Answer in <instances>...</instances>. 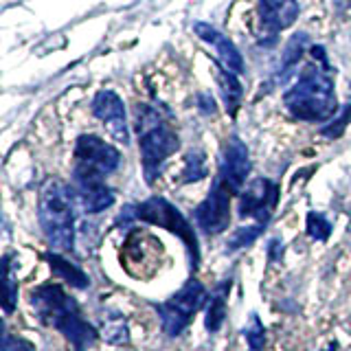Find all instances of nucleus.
<instances>
[{
	"label": "nucleus",
	"mask_w": 351,
	"mask_h": 351,
	"mask_svg": "<svg viewBox=\"0 0 351 351\" xmlns=\"http://www.w3.org/2000/svg\"><path fill=\"white\" fill-rule=\"evenodd\" d=\"M193 31L202 42L215 47L219 64L226 66V69L235 75L244 73V60H241V53L237 51L235 44L224 36V33H219L215 27L208 25V22H193Z\"/></svg>",
	"instance_id": "14"
},
{
	"label": "nucleus",
	"mask_w": 351,
	"mask_h": 351,
	"mask_svg": "<svg viewBox=\"0 0 351 351\" xmlns=\"http://www.w3.org/2000/svg\"><path fill=\"white\" fill-rule=\"evenodd\" d=\"M283 104L292 117L310 121V123H325V121L334 119L338 112V104L332 66L316 62L305 66L296 84L285 90Z\"/></svg>",
	"instance_id": "2"
},
{
	"label": "nucleus",
	"mask_w": 351,
	"mask_h": 351,
	"mask_svg": "<svg viewBox=\"0 0 351 351\" xmlns=\"http://www.w3.org/2000/svg\"><path fill=\"white\" fill-rule=\"evenodd\" d=\"M305 44H307V33H294V36L290 38V42L285 44L279 69H277V73H274V82L283 84L285 80H288V75L296 69V64H299V60H301V55L305 51Z\"/></svg>",
	"instance_id": "18"
},
{
	"label": "nucleus",
	"mask_w": 351,
	"mask_h": 351,
	"mask_svg": "<svg viewBox=\"0 0 351 351\" xmlns=\"http://www.w3.org/2000/svg\"><path fill=\"white\" fill-rule=\"evenodd\" d=\"M104 334L106 340L112 345H125L130 340V332H128V323L125 318L119 312H110L108 316H104Z\"/></svg>",
	"instance_id": "21"
},
{
	"label": "nucleus",
	"mask_w": 351,
	"mask_h": 351,
	"mask_svg": "<svg viewBox=\"0 0 351 351\" xmlns=\"http://www.w3.org/2000/svg\"><path fill=\"white\" fill-rule=\"evenodd\" d=\"M0 351H36V347H33V343H29L27 338L11 336L3 327V343H0Z\"/></svg>",
	"instance_id": "27"
},
{
	"label": "nucleus",
	"mask_w": 351,
	"mask_h": 351,
	"mask_svg": "<svg viewBox=\"0 0 351 351\" xmlns=\"http://www.w3.org/2000/svg\"><path fill=\"white\" fill-rule=\"evenodd\" d=\"M134 217L141 222H147L154 226H160L169 233L178 235L182 239V244L189 250V266L191 272L200 268V244H197L195 230L193 226L186 222V217L176 208L169 200H165L160 195H152L145 202H141L134 206Z\"/></svg>",
	"instance_id": "5"
},
{
	"label": "nucleus",
	"mask_w": 351,
	"mask_h": 351,
	"mask_svg": "<svg viewBox=\"0 0 351 351\" xmlns=\"http://www.w3.org/2000/svg\"><path fill=\"white\" fill-rule=\"evenodd\" d=\"M323 351H338V345H336V343H329L327 349H323Z\"/></svg>",
	"instance_id": "30"
},
{
	"label": "nucleus",
	"mask_w": 351,
	"mask_h": 351,
	"mask_svg": "<svg viewBox=\"0 0 351 351\" xmlns=\"http://www.w3.org/2000/svg\"><path fill=\"white\" fill-rule=\"evenodd\" d=\"M268 252H270V259L272 261H279L281 255H283V244H281L279 239H272L270 246H268Z\"/></svg>",
	"instance_id": "29"
},
{
	"label": "nucleus",
	"mask_w": 351,
	"mask_h": 351,
	"mask_svg": "<svg viewBox=\"0 0 351 351\" xmlns=\"http://www.w3.org/2000/svg\"><path fill=\"white\" fill-rule=\"evenodd\" d=\"M215 69H217V84H219V90H222L226 112L230 117H235L239 110V104H241V97H244V88H241L237 75L230 73L226 66L215 62Z\"/></svg>",
	"instance_id": "16"
},
{
	"label": "nucleus",
	"mask_w": 351,
	"mask_h": 351,
	"mask_svg": "<svg viewBox=\"0 0 351 351\" xmlns=\"http://www.w3.org/2000/svg\"><path fill=\"white\" fill-rule=\"evenodd\" d=\"M136 132L141 145L143 173H145V180L152 184L160 176L165 160L178 152L180 138L169 128L167 121L162 119L158 110L145 104L136 106Z\"/></svg>",
	"instance_id": "4"
},
{
	"label": "nucleus",
	"mask_w": 351,
	"mask_h": 351,
	"mask_svg": "<svg viewBox=\"0 0 351 351\" xmlns=\"http://www.w3.org/2000/svg\"><path fill=\"white\" fill-rule=\"evenodd\" d=\"M250 171V158H248V147L239 136H228L224 152H222V162H219V176L230 193H239L241 186L246 182V176Z\"/></svg>",
	"instance_id": "12"
},
{
	"label": "nucleus",
	"mask_w": 351,
	"mask_h": 351,
	"mask_svg": "<svg viewBox=\"0 0 351 351\" xmlns=\"http://www.w3.org/2000/svg\"><path fill=\"white\" fill-rule=\"evenodd\" d=\"M230 189L228 186L215 178L213 186L208 195L204 197V202L193 211L195 224L200 226L202 233L206 235H219L222 230L228 228L230 222Z\"/></svg>",
	"instance_id": "9"
},
{
	"label": "nucleus",
	"mask_w": 351,
	"mask_h": 351,
	"mask_svg": "<svg viewBox=\"0 0 351 351\" xmlns=\"http://www.w3.org/2000/svg\"><path fill=\"white\" fill-rule=\"evenodd\" d=\"M206 299L204 285L197 279H189L182 288L169 296L167 301L158 305V316L162 323V332L169 338L180 336L189 323L193 321L195 312L200 310Z\"/></svg>",
	"instance_id": "6"
},
{
	"label": "nucleus",
	"mask_w": 351,
	"mask_h": 351,
	"mask_svg": "<svg viewBox=\"0 0 351 351\" xmlns=\"http://www.w3.org/2000/svg\"><path fill=\"white\" fill-rule=\"evenodd\" d=\"M244 336L248 340L250 351H263V347H266V327H263L257 314L250 316V323L244 327Z\"/></svg>",
	"instance_id": "23"
},
{
	"label": "nucleus",
	"mask_w": 351,
	"mask_h": 351,
	"mask_svg": "<svg viewBox=\"0 0 351 351\" xmlns=\"http://www.w3.org/2000/svg\"><path fill=\"white\" fill-rule=\"evenodd\" d=\"M31 305L36 318L47 327H55L64 334V338L73 345L75 351H88L97 343V329L84 321L80 305L69 296L62 285L44 283L31 292Z\"/></svg>",
	"instance_id": "1"
},
{
	"label": "nucleus",
	"mask_w": 351,
	"mask_h": 351,
	"mask_svg": "<svg viewBox=\"0 0 351 351\" xmlns=\"http://www.w3.org/2000/svg\"><path fill=\"white\" fill-rule=\"evenodd\" d=\"M93 114L106 123L108 132L119 143L128 145L130 143V130L125 121V106L121 101V97L112 90H101L93 99Z\"/></svg>",
	"instance_id": "13"
},
{
	"label": "nucleus",
	"mask_w": 351,
	"mask_h": 351,
	"mask_svg": "<svg viewBox=\"0 0 351 351\" xmlns=\"http://www.w3.org/2000/svg\"><path fill=\"white\" fill-rule=\"evenodd\" d=\"M349 123H351V101L343 110H338L336 117L321 130V134L327 138H338V136H343V132Z\"/></svg>",
	"instance_id": "26"
},
{
	"label": "nucleus",
	"mask_w": 351,
	"mask_h": 351,
	"mask_svg": "<svg viewBox=\"0 0 351 351\" xmlns=\"http://www.w3.org/2000/svg\"><path fill=\"white\" fill-rule=\"evenodd\" d=\"M18 303V283L14 281V259L11 255L3 257V310L11 314Z\"/></svg>",
	"instance_id": "20"
},
{
	"label": "nucleus",
	"mask_w": 351,
	"mask_h": 351,
	"mask_svg": "<svg viewBox=\"0 0 351 351\" xmlns=\"http://www.w3.org/2000/svg\"><path fill=\"white\" fill-rule=\"evenodd\" d=\"M73 191L86 213H101L114 204V193L104 182V176L73 169Z\"/></svg>",
	"instance_id": "11"
},
{
	"label": "nucleus",
	"mask_w": 351,
	"mask_h": 351,
	"mask_svg": "<svg viewBox=\"0 0 351 351\" xmlns=\"http://www.w3.org/2000/svg\"><path fill=\"white\" fill-rule=\"evenodd\" d=\"M259 20L263 29L274 38L279 31L288 29L299 18V3L296 0H259Z\"/></svg>",
	"instance_id": "15"
},
{
	"label": "nucleus",
	"mask_w": 351,
	"mask_h": 351,
	"mask_svg": "<svg viewBox=\"0 0 351 351\" xmlns=\"http://www.w3.org/2000/svg\"><path fill=\"white\" fill-rule=\"evenodd\" d=\"M206 176V162H204V154L202 152H189L184 160V173H182V182H197Z\"/></svg>",
	"instance_id": "22"
},
{
	"label": "nucleus",
	"mask_w": 351,
	"mask_h": 351,
	"mask_svg": "<svg viewBox=\"0 0 351 351\" xmlns=\"http://www.w3.org/2000/svg\"><path fill=\"white\" fill-rule=\"evenodd\" d=\"M44 259L49 261L53 274L62 277L66 283H71L73 288H88V283H90L88 281V274H84V270L77 268L69 259H64L58 252H44Z\"/></svg>",
	"instance_id": "19"
},
{
	"label": "nucleus",
	"mask_w": 351,
	"mask_h": 351,
	"mask_svg": "<svg viewBox=\"0 0 351 351\" xmlns=\"http://www.w3.org/2000/svg\"><path fill=\"white\" fill-rule=\"evenodd\" d=\"M307 235L318 241L329 239V235H332V222L323 213L310 211L307 213Z\"/></svg>",
	"instance_id": "24"
},
{
	"label": "nucleus",
	"mask_w": 351,
	"mask_h": 351,
	"mask_svg": "<svg viewBox=\"0 0 351 351\" xmlns=\"http://www.w3.org/2000/svg\"><path fill=\"white\" fill-rule=\"evenodd\" d=\"M279 202V184L268 178L252 180L239 197V217L257 219V224L268 226V219Z\"/></svg>",
	"instance_id": "10"
},
{
	"label": "nucleus",
	"mask_w": 351,
	"mask_h": 351,
	"mask_svg": "<svg viewBox=\"0 0 351 351\" xmlns=\"http://www.w3.org/2000/svg\"><path fill=\"white\" fill-rule=\"evenodd\" d=\"M230 290V279L222 281L211 294V301L206 305V316H204V325L206 332L215 334L219 327H222L224 318H226V294Z\"/></svg>",
	"instance_id": "17"
},
{
	"label": "nucleus",
	"mask_w": 351,
	"mask_h": 351,
	"mask_svg": "<svg viewBox=\"0 0 351 351\" xmlns=\"http://www.w3.org/2000/svg\"><path fill=\"white\" fill-rule=\"evenodd\" d=\"M195 104L197 108H200V112L206 114V117H213L217 112V104H215V99L208 95V93H197L195 95Z\"/></svg>",
	"instance_id": "28"
},
{
	"label": "nucleus",
	"mask_w": 351,
	"mask_h": 351,
	"mask_svg": "<svg viewBox=\"0 0 351 351\" xmlns=\"http://www.w3.org/2000/svg\"><path fill=\"white\" fill-rule=\"evenodd\" d=\"M75 191L58 178L44 182L40 191V226L55 250H75Z\"/></svg>",
	"instance_id": "3"
},
{
	"label": "nucleus",
	"mask_w": 351,
	"mask_h": 351,
	"mask_svg": "<svg viewBox=\"0 0 351 351\" xmlns=\"http://www.w3.org/2000/svg\"><path fill=\"white\" fill-rule=\"evenodd\" d=\"M121 165V154L117 147L108 145L95 134H82L75 143V169L97 176H110Z\"/></svg>",
	"instance_id": "8"
},
{
	"label": "nucleus",
	"mask_w": 351,
	"mask_h": 351,
	"mask_svg": "<svg viewBox=\"0 0 351 351\" xmlns=\"http://www.w3.org/2000/svg\"><path fill=\"white\" fill-rule=\"evenodd\" d=\"M162 244L143 230H132L128 235L123 248H121V266H123L130 277L145 279L160 266Z\"/></svg>",
	"instance_id": "7"
},
{
	"label": "nucleus",
	"mask_w": 351,
	"mask_h": 351,
	"mask_svg": "<svg viewBox=\"0 0 351 351\" xmlns=\"http://www.w3.org/2000/svg\"><path fill=\"white\" fill-rule=\"evenodd\" d=\"M263 224H255V226H241V228H237L235 233H233V237L228 239V250H237V248H244V246H250L252 241H255L261 233H263Z\"/></svg>",
	"instance_id": "25"
}]
</instances>
